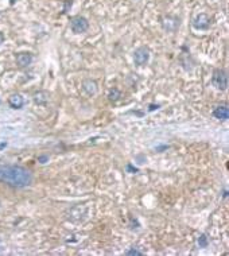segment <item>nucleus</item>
<instances>
[{
	"label": "nucleus",
	"instance_id": "1",
	"mask_svg": "<svg viewBox=\"0 0 229 256\" xmlns=\"http://www.w3.org/2000/svg\"><path fill=\"white\" fill-rule=\"evenodd\" d=\"M32 173L19 165L0 163V182L15 189H23L32 184Z\"/></svg>",
	"mask_w": 229,
	"mask_h": 256
},
{
	"label": "nucleus",
	"instance_id": "2",
	"mask_svg": "<svg viewBox=\"0 0 229 256\" xmlns=\"http://www.w3.org/2000/svg\"><path fill=\"white\" fill-rule=\"evenodd\" d=\"M212 84L218 91H225L228 88V74L224 69H214L212 74Z\"/></svg>",
	"mask_w": 229,
	"mask_h": 256
},
{
	"label": "nucleus",
	"instance_id": "3",
	"mask_svg": "<svg viewBox=\"0 0 229 256\" xmlns=\"http://www.w3.org/2000/svg\"><path fill=\"white\" fill-rule=\"evenodd\" d=\"M70 27H72V31L74 34H84V32L88 31L89 28V22L86 18L81 15H77L74 18L70 19Z\"/></svg>",
	"mask_w": 229,
	"mask_h": 256
},
{
	"label": "nucleus",
	"instance_id": "4",
	"mask_svg": "<svg viewBox=\"0 0 229 256\" xmlns=\"http://www.w3.org/2000/svg\"><path fill=\"white\" fill-rule=\"evenodd\" d=\"M150 59V50L144 46L138 47L133 53V62L138 66H144Z\"/></svg>",
	"mask_w": 229,
	"mask_h": 256
},
{
	"label": "nucleus",
	"instance_id": "5",
	"mask_svg": "<svg viewBox=\"0 0 229 256\" xmlns=\"http://www.w3.org/2000/svg\"><path fill=\"white\" fill-rule=\"evenodd\" d=\"M193 26L195 30H208L210 27V19L206 14H199L194 18Z\"/></svg>",
	"mask_w": 229,
	"mask_h": 256
},
{
	"label": "nucleus",
	"instance_id": "6",
	"mask_svg": "<svg viewBox=\"0 0 229 256\" xmlns=\"http://www.w3.org/2000/svg\"><path fill=\"white\" fill-rule=\"evenodd\" d=\"M82 91L86 93L88 96H95L97 95V92H99V86H97V82L95 80H92V78H86V80H84L82 81Z\"/></svg>",
	"mask_w": 229,
	"mask_h": 256
},
{
	"label": "nucleus",
	"instance_id": "7",
	"mask_svg": "<svg viewBox=\"0 0 229 256\" xmlns=\"http://www.w3.org/2000/svg\"><path fill=\"white\" fill-rule=\"evenodd\" d=\"M213 116L218 120H228L229 119V108L228 105H218L214 108Z\"/></svg>",
	"mask_w": 229,
	"mask_h": 256
},
{
	"label": "nucleus",
	"instance_id": "8",
	"mask_svg": "<svg viewBox=\"0 0 229 256\" xmlns=\"http://www.w3.org/2000/svg\"><path fill=\"white\" fill-rule=\"evenodd\" d=\"M162 26L167 31H175L179 27V19L173 16H166V22H162Z\"/></svg>",
	"mask_w": 229,
	"mask_h": 256
},
{
	"label": "nucleus",
	"instance_id": "9",
	"mask_svg": "<svg viewBox=\"0 0 229 256\" xmlns=\"http://www.w3.org/2000/svg\"><path fill=\"white\" fill-rule=\"evenodd\" d=\"M31 62H32V55L30 53H19L16 55V63L20 67H26L28 65H31Z\"/></svg>",
	"mask_w": 229,
	"mask_h": 256
},
{
	"label": "nucleus",
	"instance_id": "10",
	"mask_svg": "<svg viewBox=\"0 0 229 256\" xmlns=\"http://www.w3.org/2000/svg\"><path fill=\"white\" fill-rule=\"evenodd\" d=\"M8 104H10V107L14 108V109H20L24 105V100H23L22 96L16 93V95L10 96V99H8Z\"/></svg>",
	"mask_w": 229,
	"mask_h": 256
},
{
	"label": "nucleus",
	"instance_id": "11",
	"mask_svg": "<svg viewBox=\"0 0 229 256\" xmlns=\"http://www.w3.org/2000/svg\"><path fill=\"white\" fill-rule=\"evenodd\" d=\"M34 100L36 104H46L49 100V95L46 92H38V93H35Z\"/></svg>",
	"mask_w": 229,
	"mask_h": 256
},
{
	"label": "nucleus",
	"instance_id": "12",
	"mask_svg": "<svg viewBox=\"0 0 229 256\" xmlns=\"http://www.w3.org/2000/svg\"><path fill=\"white\" fill-rule=\"evenodd\" d=\"M108 97H109V100H111V101H113V103H115V101H119V100H120V97H121V92L119 91L117 88H113V89L109 91Z\"/></svg>",
	"mask_w": 229,
	"mask_h": 256
},
{
	"label": "nucleus",
	"instance_id": "13",
	"mask_svg": "<svg viewBox=\"0 0 229 256\" xmlns=\"http://www.w3.org/2000/svg\"><path fill=\"white\" fill-rule=\"evenodd\" d=\"M198 244L199 247H202V248H205V247H208V237L205 236V235H201L198 239Z\"/></svg>",
	"mask_w": 229,
	"mask_h": 256
},
{
	"label": "nucleus",
	"instance_id": "14",
	"mask_svg": "<svg viewBox=\"0 0 229 256\" xmlns=\"http://www.w3.org/2000/svg\"><path fill=\"white\" fill-rule=\"evenodd\" d=\"M125 255L127 256H129V255H136V256H142L143 254L140 252V251H138V249H135V248H131V249H128L125 252Z\"/></svg>",
	"mask_w": 229,
	"mask_h": 256
},
{
	"label": "nucleus",
	"instance_id": "15",
	"mask_svg": "<svg viewBox=\"0 0 229 256\" xmlns=\"http://www.w3.org/2000/svg\"><path fill=\"white\" fill-rule=\"evenodd\" d=\"M38 162L39 163H46V162H49V155H40V156H38Z\"/></svg>",
	"mask_w": 229,
	"mask_h": 256
},
{
	"label": "nucleus",
	"instance_id": "16",
	"mask_svg": "<svg viewBox=\"0 0 229 256\" xmlns=\"http://www.w3.org/2000/svg\"><path fill=\"white\" fill-rule=\"evenodd\" d=\"M3 42H4V35L2 34V32H0V46H2Z\"/></svg>",
	"mask_w": 229,
	"mask_h": 256
},
{
	"label": "nucleus",
	"instance_id": "17",
	"mask_svg": "<svg viewBox=\"0 0 229 256\" xmlns=\"http://www.w3.org/2000/svg\"><path fill=\"white\" fill-rule=\"evenodd\" d=\"M0 205H2V204H0Z\"/></svg>",
	"mask_w": 229,
	"mask_h": 256
}]
</instances>
